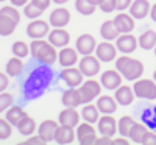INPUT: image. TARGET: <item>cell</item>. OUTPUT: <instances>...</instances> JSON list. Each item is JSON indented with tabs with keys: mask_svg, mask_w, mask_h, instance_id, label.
I'll return each instance as SVG.
<instances>
[{
	"mask_svg": "<svg viewBox=\"0 0 156 145\" xmlns=\"http://www.w3.org/2000/svg\"><path fill=\"white\" fill-rule=\"evenodd\" d=\"M114 143H117V145H128V139H126L125 136L115 137V139H114Z\"/></svg>",
	"mask_w": 156,
	"mask_h": 145,
	"instance_id": "c3c4849f",
	"label": "cell"
},
{
	"mask_svg": "<svg viewBox=\"0 0 156 145\" xmlns=\"http://www.w3.org/2000/svg\"><path fill=\"white\" fill-rule=\"evenodd\" d=\"M27 115V112H25L20 106H9L6 109V118H8V122L12 125V126H17L20 122H22V118Z\"/></svg>",
	"mask_w": 156,
	"mask_h": 145,
	"instance_id": "83f0119b",
	"label": "cell"
},
{
	"mask_svg": "<svg viewBox=\"0 0 156 145\" xmlns=\"http://www.w3.org/2000/svg\"><path fill=\"white\" fill-rule=\"evenodd\" d=\"M139 45V39L136 36H133L131 33H122L119 37L115 39V47L119 51L128 55V53H133V51L137 48Z\"/></svg>",
	"mask_w": 156,
	"mask_h": 145,
	"instance_id": "8992f818",
	"label": "cell"
},
{
	"mask_svg": "<svg viewBox=\"0 0 156 145\" xmlns=\"http://www.w3.org/2000/svg\"><path fill=\"white\" fill-rule=\"evenodd\" d=\"M139 45L144 50H151L156 47V31L147 30L139 36Z\"/></svg>",
	"mask_w": 156,
	"mask_h": 145,
	"instance_id": "f1b7e54d",
	"label": "cell"
},
{
	"mask_svg": "<svg viewBox=\"0 0 156 145\" xmlns=\"http://www.w3.org/2000/svg\"><path fill=\"white\" fill-rule=\"evenodd\" d=\"M9 84V78H8V73H3L0 72V92H3Z\"/></svg>",
	"mask_w": 156,
	"mask_h": 145,
	"instance_id": "bcb514c9",
	"label": "cell"
},
{
	"mask_svg": "<svg viewBox=\"0 0 156 145\" xmlns=\"http://www.w3.org/2000/svg\"><path fill=\"white\" fill-rule=\"evenodd\" d=\"M22 70H23V61H22V58L14 55V58H11L6 62V73L9 76H17V75L22 73Z\"/></svg>",
	"mask_w": 156,
	"mask_h": 145,
	"instance_id": "4dcf8cb0",
	"label": "cell"
},
{
	"mask_svg": "<svg viewBox=\"0 0 156 145\" xmlns=\"http://www.w3.org/2000/svg\"><path fill=\"white\" fill-rule=\"evenodd\" d=\"M80 70L84 73V76H95L100 72V59L92 55H84L80 61Z\"/></svg>",
	"mask_w": 156,
	"mask_h": 145,
	"instance_id": "9c48e42d",
	"label": "cell"
},
{
	"mask_svg": "<svg viewBox=\"0 0 156 145\" xmlns=\"http://www.w3.org/2000/svg\"><path fill=\"white\" fill-rule=\"evenodd\" d=\"M147 126L144 125V123H139V122H134L133 123V126H131V129H129V134H128V137L131 139L133 142H136V143H140V140H142V137H144V134L147 133Z\"/></svg>",
	"mask_w": 156,
	"mask_h": 145,
	"instance_id": "1f68e13d",
	"label": "cell"
},
{
	"mask_svg": "<svg viewBox=\"0 0 156 145\" xmlns=\"http://www.w3.org/2000/svg\"><path fill=\"white\" fill-rule=\"evenodd\" d=\"M133 89L136 97L139 98H145V100L156 98V81L153 80H136Z\"/></svg>",
	"mask_w": 156,
	"mask_h": 145,
	"instance_id": "3957f363",
	"label": "cell"
},
{
	"mask_svg": "<svg viewBox=\"0 0 156 145\" xmlns=\"http://www.w3.org/2000/svg\"><path fill=\"white\" fill-rule=\"evenodd\" d=\"M150 2L148 0H134L129 6V14L134 19H145L150 14Z\"/></svg>",
	"mask_w": 156,
	"mask_h": 145,
	"instance_id": "ffe728a7",
	"label": "cell"
},
{
	"mask_svg": "<svg viewBox=\"0 0 156 145\" xmlns=\"http://www.w3.org/2000/svg\"><path fill=\"white\" fill-rule=\"evenodd\" d=\"M97 48V41L92 34H81L76 39V50L80 55H92Z\"/></svg>",
	"mask_w": 156,
	"mask_h": 145,
	"instance_id": "30bf717a",
	"label": "cell"
},
{
	"mask_svg": "<svg viewBox=\"0 0 156 145\" xmlns=\"http://www.w3.org/2000/svg\"><path fill=\"white\" fill-rule=\"evenodd\" d=\"M48 41L55 47H66L70 42V34L64 28H53V31L48 33Z\"/></svg>",
	"mask_w": 156,
	"mask_h": 145,
	"instance_id": "7402d4cb",
	"label": "cell"
},
{
	"mask_svg": "<svg viewBox=\"0 0 156 145\" xmlns=\"http://www.w3.org/2000/svg\"><path fill=\"white\" fill-rule=\"evenodd\" d=\"M17 129H19V133L22 134V136H31L34 131H36V122H34V118H31L28 114L25 115L23 118H22V122L17 125Z\"/></svg>",
	"mask_w": 156,
	"mask_h": 145,
	"instance_id": "f546056e",
	"label": "cell"
},
{
	"mask_svg": "<svg viewBox=\"0 0 156 145\" xmlns=\"http://www.w3.org/2000/svg\"><path fill=\"white\" fill-rule=\"evenodd\" d=\"M58 128H59V122H55V120H51V118H47V120L41 122V125H39L37 134L41 136L45 142H51V140H55V134H56Z\"/></svg>",
	"mask_w": 156,
	"mask_h": 145,
	"instance_id": "4fadbf2b",
	"label": "cell"
},
{
	"mask_svg": "<svg viewBox=\"0 0 156 145\" xmlns=\"http://www.w3.org/2000/svg\"><path fill=\"white\" fill-rule=\"evenodd\" d=\"M97 145H111V143H114V139L111 137V136H105V134H101L98 139H97V142H95Z\"/></svg>",
	"mask_w": 156,
	"mask_h": 145,
	"instance_id": "7dc6e473",
	"label": "cell"
},
{
	"mask_svg": "<svg viewBox=\"0 0 156 145\" xmlns=\"http://www.w3.org/2000/svg\"><path fill=\"white\" fill-rule=\"evenodd\" d=\"M76 137H78V142L83 143V145H92L97 142V129L92 126V123L89 122H83V123H78V128H76Z\"/></svg>",
	"mask_w": 156,
	"mask_h": 145,
	"instance_id": "277c9868",
	"label": "cell"
},
{
	"mask_svg": "<svg viewBox=\"0 0 156 145\" xmlns=\"http://www.w3.org/2000/svg\"><path fill=\"white\" fill-rule=\"evenodd\" d=\"M61 100H62L64 106H69V108H76V106H80V104H83L81 92H80V89H78V87H70V89H67V90L62 94Z\"/></svg>",
	"mask_w": 156,
	"mask_h": 145,
	"instance_id": "ac0fdd59",
	"label": "cell"
},
{
	"mask_svg": "<svg viewBox=\"0 0 156 145\" xmlns=\"http://www.w3.org/2000/svg\"><path fill=\"white\" fill-rule=\"evenodd\" d=\"M12 134V125L8 122V118H0V140L9 139Z\"/></svg>",
	"mask_w": 156,
	"mask_h": 145,
	"instance_id": "d590c367",
	"label": "cell"
},
{
	"mask_svg": "<svg viewBox=\"0 0 156 145\" xmlns=\"http://www.w3.org/2000/svg\"><path fill=\"white\" fill-rule=\"evenodd\" d=\"M76 137V129H73V126H67V125H59L56 134H55V142L66 145V143H72Z\"/></svg>",
	"mask_w": 156,
	"mask_h": 145,
	"instance_id": "d6986e66",
	"label": "cell"
},
{
	"mask_svg": "<svg viewBox=\"0 0 156 145\" xmlns=\"http://www.w3.org/2000/svg\"><path fill=\"white\" fill-rule=\"evenodd\" d=\"M53 2H55V3H58V5H62V3H66L67 0H53Z\"/></svg>",
	"mask_w": 156,
	"mask_h": 145,
	"instance_id": "f5cc1de1",
	"label": "cell"
},
{
	"mask_svg": "<svg viewBox=\"0 0 156 145\" xmlns=\"http://www.w3.org/2000/svg\"><path fill=\"white\" fill-rule=\"evenodd\" d=\"M100 9L103 12H112L115 9V0H105V2L100 5Z\"/></svg>",
	"mask_w": 156,
	"mask_h": 145,
	"instance_id": "60d3db41",
	"label": "cell"
},
{
	"mask_svg": "<svg viewBox=\"0 0 156 145\" xmlns=\"http://www.w3.org/2000/svg\"><path fill=\"white\" fill-rule=\"evenodd\" d=\"M136 94H134V89L129 87V86H119L115 89V100L119 104L122 106H128V104H131L133 100H134Z\"/></svg>",
	"mask_w": 156,
	"mask_h": 145,
	"instance_id": "603a6c76",
	"label": "cell"
},
{
	"mask_svg": "<svg viewBox=\"0 0 156 145\" xmlns=\"http://www.w3.org/2000/svg\"><path fill=\"white\" fill-rule=\"evenodd\" d=\"M98 131L100 134H105V136H114L117 131H119V128H117V122L115 118L111 115V114H103L100 118H98Z\"/></svg>",
	"mask_w": 156,
	"mask_h": 145,
	"instance_id": "5bb4252c",
	"label": "cell"
},
{
	"mask_svg": "<svg viewBox=\"0 0 156 145\" xmlns=\"http://www.w3.org/2000/svg\"><path fill=\"white\" fill-rule=\"evenodd\" d=\"M0 2H5V0H0Z\"/></svg>",
	"mask_w": 156,
	"mask_h": 145,
	"instance_id": "9f6ffc18",
	"label": "cell"
},
{
	"mask_svg": "<svg viewBox=\"0 0 156 145\" xmlns=\"http://www.w3.org/2000/svg\"><path fill=\"white\" fill-rule=\"evenodd\" d=\"M81 92V98H83V104L86 103H90L94 98H97L101 92V83L89 78L87 81H83V84L78 87Z\"/></svg>",
	"mask_w": 156,
	"mask_h": 145,
	"instance_id": "5b68a950",
	"label": "cell"
},
{
	"mask_svg": "<svg viewBox=\"0 0 156 145\" xmlns=\"http://www.w3.org/2000/svg\"><path fill=\"white\" fill-rule=\"evenodd\" d=\"M61 78L66 81V84L69 87H80L83 84V81H84V73L80 69H75L73 65H72V67L62 69Z\"/></svg>",
	"mask_w": 156,
	"mask_h": 145,
	"instance_id": "ba28073f",
	"label": "cell"
},
{
	"mask_svg": "<svg viewBox=\"0 0 156 145\" xmlns=\"http://www.w3.org/2000/svg\"><path fill=\"white\" fill-rule=\"evenodd\" d=\"M17 25H19V22L14 20L12 17H8L5 14H0V34H2V36L12 34Z\"/></svg>",
	"mask_w": 156,
	"mask_h": 145,
	"instance_id": "4316f807",
	"label": "cell"
},
{
	"mask_svg": "<svg viewBox=\"0 0 156 145\" xmlns=\"http://www.w3.org/2000/svg\"><path fill=\"white\" fill-rule=\"evenodd\" d=\"M140 143H144V145H156V133H153V131H147V133L144 134V137H142Z\"/></svg>",
	"mask_w": 156,
	"mask_h": 145,
	"instance_id": "ab89813d",
	"label": "cell"
},
{
	"mask_svg": "<svg viewBox=\"0 0 156 145\" xmlns=\"http://www.w3.org/2000/svg\"><path fill=\"white\" fill-rule=\"evenodd\" d=\"M80 114H78V111L75 108H69L66 106V109H62L59 112V117H58V122L59 125H67V126H78V123H80Z\"/></svg>",
	"mask_w": 156,
	"mask_h": 145,
	"instance_id": "2e32d148",
	"label": "cell"
},
{
	"mask_svg": "<svg viewBox=\"0 0 156 145\" xmlns=\"http://www.w3.org/2000/svg\"><path fill=\"white\" fill-rule=\"evenodd\" d=\"M145 120H147L151 126H156V108L150 109V111L145 114Z\"/></svg>",
	"mask_w": 156,
	"mask_h": 145,
	"instance_id": "ee69618b",
	"label": "cell"
},
{
	"mask_svg": "<svg viewBox=\"0 0 156 145\" xmlns=\"http://www.w3.org/2000/svg\"><path fill=\"white\" fill-rule=\"evenodd\" d=\"M115 69L123 75L125 80L136 81L144 73V64L139 59L129 58V56H119L115 59Z\"/></svg>",
	"mask_w": 156,
	"mask_h": 145,
	"instance_id": "7a4b0ae2",
	"label": "cell"
},
{
	"mask_svg": "<svg viewBox=\"0 0 156 145\" xmlns=\"http://www.w3.org/2000/svg\"><path fill=\"white\" fill-rule=\"evenodd\" d=\"M87 2H90L92 5H95V6H100L103 2H105V0H87Z\"/></svg>",
	"mask_w": 156,
	"mask_h": 145,
	"instance_id": "816d5d0a",
	"label": "cell"
},
{
	"mask_svg": "<svg viewBox=\"0 0 156 145\" xmlns=\"http://www.w3.org/2000/svg\"><path fill=\"white\" fill-rule=\"evenodd\" d=\"M12 101H14V98H12L11 94H6V92H0V112L6 111L9 106H12Z\"/></svg>",
	"mask_w": 156,
	"mask_h": 145,
	"instance_id": "f35d334b",
	"label": "cell"
},
{
	"mask_svg": "<svg viewBox=\"0 0 156 145\" xmlns=\"http://www.w3.org/2000/svg\"><path fill=\"white\" fill-rule=\"evenodd\" d=\"M97 106L101 114H112L117 111V100L112 98L111 95H98L97 100Z\"/></svg>",
	"mask_w": 156,
	"mask_h": 145,
	"instance_id": "cb8c5ba5",
	"label": "cell"
},
{
	"mask_svg": "<svg viewBox=\"0 0 156 145\" xmlns=\"http://www.w3.org/2000/svg\"><path fill=\"white\" fill-rule=\"evenodd\" d=\"M11 3L14 6H25L28 3V0H11Z\"/></svg>",
	"mask_w": 156,
	"mask_h": 145,
	"instance_id": "681fc988",
	"label": "cell"
},
{
	"mask_svg": "<svg viewBox=\"0 0 156 145\" xmlns=\"http://www.w3.org/2000/svg\"><path fill=\"white\" fill-rule=\"evenodd\" d=\"M23 143H31V145H39V143H41V145H42V143H47V142H45L41 136H39V134H37V136H33V134H31V136H28L27 142H23Z\"/></svg>",
	"mask_w": 156,
	"mask_h": 145,
	"instance_id": "f6af8a7d",
	"label": "cell"
},
{
	"mask_svg": "<svg viewBox=\"0 0 156 145\" xmlns=\"http://www.w3.org/2000/svg\"><path fill=\"white\" fill-rule=\"evenodd\" d=\"M133 123H134V118H133L131 115H123V117L120 118V120H119V123H117V128H119V133H120V136L128 137V134H129V129H131Z\"/></svg>",
	"mask_w": 156,
	"mask_h": 145,
	"instance_id": "d6a6232c",
	"label": "cell"
},
{
	"mask_svg": "<svg viewBox=\"0 0 156 145\" xmlns=\"http://www.w3.org/2000/svg\"><path fill=\"white\" fill-rule=\"evenodd\" d=\"M154 53H156V47H154Z\"/></svg>",
	"mask_w": 156,
	"mask_h": 145,
	"instance_id": "11a10c76",
	"label": "cell"
},
{
	"mask_svg": "<svg viewBox=\"0 0 156 145\" xmlns=\"http://www.w3.org/2000/svg\"><path fill=\"white\" fill-rule=\"evenodd\" d=\"M31 56L39 59L42 64H53L58 59V51L55 50V45L50 41H44V39H33L30 44Z\"/></svg>",
	"mask_w": 156,
	"mask_h": 145,
	"instance_id": "6da1fadb",
	"label": "cell"
},
{
	"mask_svg": "<svg viewBox=\"0 0 156 145\" xmlns=\"http://www.w3.org/2000/svg\"><path fill=\"white\" fill-rule=\"evenodd\" d=\"M12 53H14L16 56H19V58H25V56H28V53H31V50H30L27 42L17 41V42L12 44Z\"/></svg>",
	"mask_w": 156,
	"mask_h": 145,
	"instance_id": "e575fe53",
	"label": "cell"
},
{
	"mask_svg": "<svg viewBox=\"0 0 156 145\" xmlns=\"http://www.w3.org/2000/svg\"><path fill=\"white\" fill-rule=\"evenodd\" d=\"M23 12H25V16H27L28 19H37L39 16L42 14V9H39L33 3H27L23 6Z\"/></svg>",
	"mask_w": 156,
	"mask_h": 145,
	"instance_id": "8d00e7d4",
	"label": "cell"
},
{
	"mask_svg": "<svg viewBox=\"0 0 156 145\" xmlns=\"http://www.w3.org/2000/svg\"><path fill=\"white\" fill-rule=\"evenodd\" d=\"M0 14H5V16H8V17H12L14 20H17V22H20V12H19V9H17V6H3L2 9H0Z\"/></svg>",
	"mask_w": 156,
	"mask_h": 145,
	"instance_id": "74e56055",
	"label": "cell"
},
{
	"mask_svg": "<svg viewBox=\"0 0 156 145\" xmlns=\"http://www.w3.org/2000/svg\"><path fill=\"white\" fill-rule=\"evenodd\" d=\"M50 33V25L45 20H33L27 27V34L33 39H44Z\"/></svg>",
	"mask_w": 156,
	"mask_h": 145,
	"instance_id": "7c38bea8",
	"label": "cell"
},
{
	"mask_svg": "<svg viewBox=\"0 0 156 145\" xmlns=\"http://www.w3.org/2000/svg\"><path fill=\"white\" fill-rule=\"evenodd\" d=\"M75 8L76 11L80 12V14L83 16H89V14H92V12L95 11V5H92L90 2H87V0H76L75 2Z\"/></svg>",
	"mask_w": 156,
	"mask_h": 145,
	"instance_id": "836d02e7",
	"label": "cell"
},
{
	"mask_svg": "<svg viewBox=\"0 0 156 145\" xmlns=\"http://www.w3.org/2000/svg\"><path fill=\"white\" fill-rule=\"evenodd\" d=\"M70 22V11L67 8H56L50 14V25L53 28H62Z\"/></svg>",
	"mask_w": 156,
	"mask_h": 145,
	"instance_id": "9a60e30c",
	"label": "cell"
},
{
	"mask_svg": "<svg viewBox=\"0 0 156 145\" xmlns=\"http://www.w3.org/2000/svg\"><path fill=\"white\" fill-rule=\"evenodd\" d=\"M58 61L62 67H72L78 61V50L76 48H70V47H62L61 51L58 53Z\"/></svg>",
	"mask_w": 156,
	"mask_h": 145,
	"instance_id": "e0dca14e",
	"label": "cell"
},
{
	"mask_svg": "<svg viewBox=\"0 0 156 145\" xmlns=\"http://www.w3.org/2000/svg\"><path fill=\"white\" fill-rule=\"evenodd\" d=\"M133 3V0H115V9L119 11H125L126 8H129Z\"/></svg>",
	"mask_w": 156,
	"mask_h": 145,
	"instance_id": "b9f144b4",
	"label": "cell"
},
{
	"mask_svg": "<svg viewBox=\"0 0 156 145\" xmlns=\"http://www.w3.org/2000/svg\"><path fill=\"white\" fill-rule=\"evenodd\" d=\"M122 80H123V75L119 70H114V69L103 72L100 76L101 86L105 89H109V90H115L119 86H122Z\"/></svg>",
	"mask_w": 156,
	"mask_h": 145,
	"instance_id": "52a82bcc",
	"label": "cell"
},
{
	"mask_svg": "<svg viewBox=\"0 0 156 145\" xmlns=\"http://www.w3.org/2000/svg\"><path fill=\"white\" fill-rule=\"evenodd\" d=\"M31 3L34 5V6H37L39 9H42V11H45L48 6H50V3H51V0H31Z\"/></svg>",
	"mask_w": 156,
	"mask_h": 145,
	"instance_id": "7bdbcfd3",
	"label": "cell"
},
{
	"mask_svg": "<svg viewBox=\"0 0 156 145\" xmlns=\"http://www.w3.org/2000/svg\"><path fill=\"white\" fill-rule=\"evenodd\" d=\"M100 34H101V37L105 39V41H114V39H117L122 33L117 30L115 23H114V19H112V20L103 22L101 28H100Z\"/></svg>",
	"mask_w": 156,
	"mask_h": 145,
	"instance_id": "d4e9b609",
	"label": "cell"
},
{
	"mask_svg": "<svg viewBox=\"0 0 156 145\" xmlns=\"http://www.w3.org/2000/svg\"><path fill=\"white\" fill-rule=\"evenodd\" d=\"M153 78H154V81H156V70H154V73H153Z\"/></svg>",
	"mask_w": 156,
	"mask_h": 145,
	"instance_id": "db71d44e",
	"label": "cell"
},
{
	"mask_svg": "<svg viewBox=\"0 0 156 145\" xmlns=\"http://www.w3.org/2000/svg\"><path fill=\"white\" fill-rule=\"evenodd\" d=\"M114 23L120 33H131L134 30V17L126 12H120L114 17Z\"/></svg>",
	"mask_w": 156,
	"mask_h": 145,
	"instance_id": "44dd1931",
	"label": "cell"
},
{
	"mask_svg": "<svg viewBox=\"0 0 156 145\" xmlns=\"http://www.w3.org/2000/svg\"><path fill=\"white\" fill-rule=\"evenodd\" d=\"M150 17L153 19V22H156V3L151 6V9H150Z\"/></svg>",
	"mask_w": 156,
	"mask_h": 145,
	"instance_id": "f907efd6",
	"label": "cell"
},
{
	"mask_svg": "<svg viewBox=\"0 0 156 145\" xmlns=\"http://www.w3.org/2000/svg\"><path fill=\"white\" fill-rule=\"evenodd\" d=\"M95 56L103 61V62H111L115 59L117 56V47H114L109 41H105L101 44H97V48H95Z\"/></svg>",
	"mask_w": 156,
	"mask_h": 145,
	"instance_id": "8fae6325",
	"label": "cell"
},
{
	"mask_svg": "<svg viewBox=\"0 0 156 145\" xmlns=\"http://www.w3.org/2000/svg\"><path fill=\"white\" fill-rule=\"evenodd\" d=\"M81 118L89 123H95L98 122L100 118V109L97 104H92V103H86L83 109H81Z\"/></svg>",
	"mask_w": 156,
	"mask_h": 145,
	"instance_id": "484cf974",
	"label": "cell"
}]
</instances>
